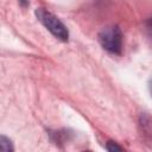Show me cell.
I'll use <instances>...</instances> for the list:
<instances>
[{
	"label": "cell",
	"instance_id": "cell-1",
	"mask_svg": "<svg viewBox=\"0 0 152 152\" xmlns=\"http://www.w3.org/2000/svg\"><path fill=\"white\" fill-rule=\"evenodd\" d=\"M37 19L43 24V26L57 39L62 42H68L69 32L66 26L51 12L46 11L45 8H37L34 11Z\"/></svg>",
	"mask_w": 152,
	"mask_h": 152
},
{
	"label": "cell",
	"instance_id": "cell-2",
	"mask_svg": "<svg viewBox=\"0 0 152 152\" xmlns=\"http://www.w3.org/2000/svg\"><path fill=\"white\" fill-rule=\"evenodd\" d=\"M97 39L100 45L108 52L113 55H120L122 51V32L119 26L112 25L103 27L99 34Z\"/></svg>",
	"mask_w": 152,
	"mask_h": 152
},
{
	"label": "cell",
	"instance_id": "cell-3",
	"mask_svg": "<svg viewBox=\"0 0 152 152\" xmlns=\"http://www.w3.org/2000/svg\"><path fill=\"white\" fill-rule=\"evenodd\" d=\"M139 125L145 138L152 139V118L147 113H141L139 119Z\"/></svg>",
	"mask_w": 152,
	"mask_h": 152
},
{
	"label": "cell",
	"instance_id": "cell-4",
	"mask_svg": "<svg viewBox=\"0 0 152 152\" xmlns=\"http://www.w3.org/2000/svg\"><path fill=\"white\" fill-rule=\"evenodd\" d=\"M0 150L4 151V152H12V151H14L13 144H12L10 138H7L5 135L0 137Z\"/></svg>",
	"mask_w": 152,
	"mask_h": 152
},
{
	"label": "cell",
	"instance_id": "cell-5",
	"mask_svg": "<svg viewBox=\"0 0 152 152\" xmlns=\"http://www.w3.org/2000/svg\"><path fill=\"white\" fill-rule=\"evenodd\" d=\"M106 150H108V151H110V152H113V151H122V147L121 146H119L116 142H114V141H108L107 144H106Z\"/></svg>",
	"mask_w": 152,
	"mask_h": 152
},
{
	"label": "cell",
	"instance_id": "cell-6",
	"mask_svg": "<svg viewBox=\"0 0 152 152\" xmlns=\"http://www.w3.org/2000/svg\"><path fill=\"white\" fill-rule=\"evenodd\" d=\"M146 30L148 32V36L152 38V18H150L147 21H146Z\"/></svg>",
	"mask_w": 152,
	"mask_h": 152
},
{
	"label": "cell",
	"instance_id": "cell-7",
	"mask_svg": "<svg viewBox=\"0 0 152 152\" xmlns=\"http://www.w3.org/2000/svg\"><path fill=\"white\" fill-rule=\"evenodd\" d=\"M148 90H150V94H151V96H152V77H151L150 81H148Z\"/></svg>",
	"mask_w": 152,
	"mask_h": 152
},
{
	"label": "cell",
	"instance_id": "cell-8",
	"mask_svg": "<svg viewBox=\"0 0 152 152\" xmlns=\"http://www.w3.org/2000/svg\"><path fill=\"white\" fill-rule=\"evenodd\" d=\"M21 6H27V0H19Z\"/></svg>",
	"mask_w": 152,
	"mask_h": 152
}]
</instances>
